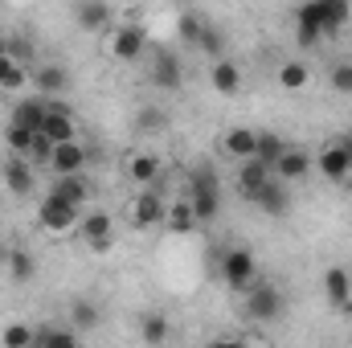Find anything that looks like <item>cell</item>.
<instances>
[{
	"mask_svg": "<svg viewBox=\"0 0 352 348\" xmlns=\"http://www.w3.org/2000/svg\"><path fill=\"white\" fill-rule=\"evenodd\" d=\"M164 226H168L173 234H192V230H197L192 201H176V205H168V213H164Z\"/></svg>",
	"mask_w": 352,
	"mask_h": 348,
	"instance_id": "obj_28",
	"label": "cell"
},
{
	"mask_svg": "<svg viewBox=\"0 0 352 348\" xmlns=\"http://www.w3.org/2000/svg\"><path fill=\"white\" fill-rule=\"evenodd\" d=\"M197 50H201V54H209L213 62H217V58H226V33H221V25H217V21H209V17H205V29H201V37H197Z\"/></svg>",
	"mask_w": 352,
	"mask_h": 348,
	"instance_id": "obj_26",
	"label": "cell"
},
{
	"mask_svg": "<svg viewBox=\"0 0 352 348\" xmlns=\"http://www.w3.org/2000/svg\"><path fill=\"white\" fill-rule=\"evenodd\" d=\"M78 234H82V242H87L94 254H107V250H111V242H115V226H111V213H102V209H94V213H82V221H78Z\"/></svg>",
	"mask_w": 352,
	"mask_h": 348,
	"instance_id": "obj_6",
	"label": "cell"
},
{
	"mask_svg": "<svg viewBox=\"0 0 352 348\" xmlns=\"http://www.w3.org/2000/svg\"><path fill=\"white\" fill-rule=\"evenodd\" d=\"M144 50H148V29L144 25H119L115 29V37H111V54H115V62H140L144 58Z\"/></svg>",
	"mask_w": 352,
	"mask_h": 348,
	"instance_id": "obj_5",
	"label": "cell"
},
{
	"mask_svg": "<svg viewBox=\"0 0 352 348\" xmlns=\"http://www.w3.org/2000/svg\"><path fill=\"white\" fill-rule=\"evenodd\" d=\"M4 184H8V193L29 197V193H33V160L8 152V160H4Z\"/></svg>",
	"mask_w": 352,
	"mask_h": 348,
	"instance_id": "obj_14",
	"label": "cell"
},
{
	"mask_svg": "<svg viewBox=\"0 0 352 348\" xmlns=\"http://www.w3.org/2000/svg\"><path fill=\"white\" fill-rule=\"evenodd\" d=\"M4 144H8V152H16V156H29V148H33V131L8 119V123H4Z\"/></svg>",
	"mask_w": 352,
	"mask_h": 348,
	"instance_id": "obj_35",
	"label": "cell"
},
{
	"mask_svg": "<svg viewBox=\"0 0 352 348\" xmlns=\"http://www.w3.org/2000/svg\"><path fill=\"white\" fill-rule=\"evenodd\" d=\"M50 168H54L58 176L82 173V168H87V148H82L78 140H66V144H58V148H54V160H50Z\"/></svg>",
	"mask_w": 352,
	"mask_h": 348,
	"instance_id": "obj_18",
	"label": "cell"
},
{
	"mask_svg": "<svg viewBox=\"0 0 352 348\" xmlns=\"http://www.w3.org/2000/svg\"><path fill=\"white\" fill-rule=\"evenodd\" d=\"M164 213H168V205L160 201V193H156V188H144V193L135 197V205H131V226H135V230H152V226L164 221Z\"/></svg>",
	"mask_w": 352,
	"mask_h": 348,
	"instance_id": "obj_10",
	"label": "cell"
},
{
	"mask_svg": "<svg viewBox=\"0 0 352 348\" xmlns=\"http://www.w3.org/2000/svg\"><path fill=\"white\" fill-rule=\"evenodd\" d=\"M54 148H58V144H54L45 131H33V148H29L33 168H37V164H50V160H54Z\"/></svg>",
	"mask_w": 352,
	"mask_h": 348,
	"instance_id": "obj_37",
	"label": "cell"
},
{
	"mask_svg": "<svg viewBox=\"0 0 352 348\" xmlns=\"http://www.w3.org/2000/svg\"><path fill=\"white\" fill-rule=\"evenodd\" d=\"M0 340H4L8 348H29L33 340H37V332H33V328H25V324H8V328L0 332Z\"/></svg>",
	"mask_w": 352,
	"mask_h": 348,
	"instance_id": "obj_38",
	"label": "cell"
},
{
	"mask_svg": "<svg viewBox=\"0 0 352 348\" xmlns=\"http://www.w3.org/2000/svg\"><path fill=\"white\" fill-rule=\"evenodd\" d=\"M307 83H311V74H307V66H303V62H283V66H278V87H283V90H291V94H295V90H303Z\"/></svg>",
	"mask_w": 352,
	"mask_h": 348,
	"instance_id": "obj_32",
	"label": "cell"
},
{
	"mask_svg": "<svg viewBox=\"0 0 352 348\" xmlns=\"http://www.w3.org/2000/svg\"><path fill=\"white\" fill-rule=\"evenodd\" d=\"M45 111H50V98L41 94V98H25V102H16L8 119H12V123H21V127H29V131H41Z\"/></svg>",
	"mask_w": 352,
	"mask_h": 348,
	"instance_id": "obj_21",
	"label": "cell"
},
{
	"mask_svg": "<svg viewBox=\"0 0 352 348\" xmlns=\"http://www.w3.org/2000/svg\"><path fill=\"white\" fill-rule=\"evenodd\" d=\"M295 41H299V50H311V45L324 41L320 17H316V0H299V8H295Z\"/></svg>",
	"mask_w": 352,
	"mask_h": 348,
	"instance_id": "obj_11",
	"label": "cell"
},
{
	"mask_svg": "<svg viewBox=\"0 0 352 348\" xmlns=\"http://www.w3.org/2000/svg\"><path fill=\"white\" fill-rule=\"evenodd\" d=\"M33 83H37V90H41L45 98H54V94H66V90H70V70L58 66V62H45V66L33 70Z\"/></svg>",
	"mask_w": 352,
	"mask_h": 348,
	"instance_id": "obj_19",
	"label": "cell"
},
{
	"mask_svg": "<svg viewBox=\"0 0 352 348\" xmlns=\"http://www.w3.org/2000/svg\"><path fill=\"white\" fill-rule=\"evenodd\" d=\"M135 127H140V131H164V111L144 107V111H140V119H135Z\"/></svg>",
	"mask_w": 352,
	"mask_h": 348,
	"instance_id": "obj_40",
	"label": "cell"
},
{
	"mask_svg": "<svg viewBox=\"0 0 352 348\" xmlns=\"http://www.w3.org/2000/svg\"><path fill=\"white\" fill-rule=\"evenodd\" d=\"M250 205H254V209H263L266 217H283V213L291 209V184H287V180H278V176H270L263 188L250 197Z\"/></svg>",
	"mask_w": 352,
	"mask_h": 348,
	"instance_id": "obj_7",
	"label": "cell"
},
{
	"mask_svg": "<svg viewBox=\"0 0 352 348\" xmlns=\"http://www.w3.org/2000/svg\"><path fill=\"white\" fill-rule=\"evenodd\" d=\"M78 221H82V205H74V201H66L62 193H45V201H41V230H50V234H70V230H78Z\"/></svg>",
	"mask_w": 352,
	"mask_h": 348,
	"instance_id": "obj_4",
	"label": "cell"
},
{
	"mask_svg": "<svg viewBox=\"0 0 352 348\" xmlns=\"http://www.w3.org/2000/svg\"><path fill=\"white\" fill-rule=\"evenodd\" d=\"M311 168H316V160H311V152H307V148H283V156L274 160V176H278V180H287V184L307 180Z\"/></svg>",
	"mask_w": 352,
	"mask_h": 348,
	"instance_id": "obj_9",
	"label": "cell"
},
{
	"mask_svg": "<svg viewBox=\"0 0 352 348\" xmlns=\"http://www.w3.org/2000/svg\"><path fill=\"white\" fill-rule=\"evenodd\" d=\"M8 54H12L16 62H25V66L33 62V45H29L25 37H8Z\"/></svg>",
	"mask_w": 352,
	"mask_h": 348,
	"instance_id": "obj_41",
	"label": "cell"
},
{
	"mask_svg": "<svg viewBox=\"0 0 352 348\" xmlns=\"http://www.w3.org/2000/svg\"><path fill=\"white\" fill-rule=\"evenodd\" d=\"M4 54H8V37H0V58H4Z\"/></svg>",
	"mask_w": 352,
	"mask_h": 348,
	"instance_id": "obj_43",
	"label": "cell"
},
{
	"mask_svg": "<svg viewBox=\"0 0 352 348\" xmlns=\"http://www.w3.org/2000/svg\"><path fill=\"white\" fill-rule=\"evenodd\" d=\"M82 340V332L70 324V328H58V324H45V328H37V340L33 345H41V348H74Z\"/></svg>",
	"mask_w": 352,
	"mask_h": 348,
	"instance_id": "obj_25",
	"label": "cell"
},
{
	"mask_svg": "<svg viewBox=\"0 0 352 348\" xmlns=\"http://www.w3.org/2000/svg\"><path fill=\"white\" fill-rule=\"evenodd\" d=\"M209 87L217 90L221 98H234V94L242 90V66L230 62V58H217L213 70H209Z\"/></svg>",
	"mask_w": 352,
	"mask_h": 348,
	"instance_id": "obj_16",
	"label": "cell"
},
{
	"mask_svg": "<svg viewBox=\"0 0 352 348\" xmlns=\"http://www.w3.org/2000/svg\"><path fill=\"white\" fill-rule=\"evenodd\" d=\"M328 83H332L336 94H352V62H336L332 74H328Z\"/></svg>",
	"mask_w": 352,
	"mask_h": 348,
	"instance_id": "obj_39",
	"label": "cell"
},
{
	"mask_svg": "<svg viewBox=\"0 0 352 348\" xmlns=\"http://www.w3.org/2000/svg\"><path fill=\"white\" fill-rule=\"evenodd\" d=\"M140 340L144 345H164L168 340V320L160 312H144L140 316Z\"/></svg>",
	"mask_w": 352,
	"mask_h": 348,
	"instance_id": "obj_29",
	"label": "cell"
},
{
	"mask_svg": "<svg viewBox=\"0 0 352 348\" xmlns=\"http://www.w3.org/2000/svg\"><path fill=\"white\" fill-rule=\"evenodd\" d=\"M152 87H156V90H168V94L184 87V66H180V54H173V50L152 54Z\"/></svg>",
	"mask_w": 352,
	"mask_h": 348,
	"instance_id": "obj_8",
	"label": "cell"
},
{
	"mask_svg": "<svg viewBox=\"0 0 352 348\" xmlns=\"http://www.w3.org/2000/svg\"><path fill=\"white\" fill-rule=\"evenodd\" d=\"M41 131H45L54 144H66V140H74V119H70V111H62V107H54V102H50Z\"/></svg>",
	"mask_w": 352,
	"mask_h": 348,
	"instance_id": "obj_23",
	"label": "cell"
},
{
	"mask_svg": "<svg viewBox=\"0 0 352 348\" xmlns=\"http://www.w3.org/2000/svg\"><path fill=\"white\" fill-rule=\"evenodd\" d=\"M242 299H246V320H254V324H278L287 312V295L274 279H254L242 291Z\"/></svg>",
	"mask_w": 352,
	"mask_h": 348,
	"instance_id": "obj_2",
	"label": "cell"
},
{
	"mask_svg": "<svg viewBox=\"0 0 352 348\" xmlns=\"http://www.w3.org/2000/svg\"><path fill=\"white\" fill-rule=\"evenodd\" d=\"M324 295H328L332 307H344L352 299V279H349L344 266H328V270H324Z\"/></svg>",
	"mask_w": 352,
	"mask_h": 348,
	"instance_id": "obj_20",
	"label": "cell"
},
{
	"mask_svg": "<svg viewBox=\"0 0 352 348\" xmlns=\"http://www.w3.org/2000/svg\"><path fill=\"white\" fill-rule=\"evenodd\" d=\"M274 176V168L266 164V160H258V156H246V160H238V193L250 201L258 188H263L266 180Z\"/></svg>",
	"mask_w": 352,
	"mask_h": 348,
	"instance_id": "obj_13",
	"label": "cell"
},
{
	"mask_svg": "<svg viewBox=\"0 0 352 348\" xmlns=\"http://www.w3.org/2000/svg\"><path fill=\"white\" fill-rule=\"evenodd\" d=\"M127 176L144 188V184H156L160 180V160L152 156V152H135L131 160H127Z\"/></svg>",
	"mask_w": 352,
	"mask_h": 348,
	"instance_id": "obj_24",
	"label": "cell"
},
{
	"mask_svg": "<svg viewBox=\"0 0 352 348\" xmlns=\"http://www.w3.org/2000/svg\"><path fill=\"white\" fill-rule=\"evenodd\" d=\"M74 21H78L82 33H102V29L111 25V4H107V0H78Z\"/></svg>",
	"mask_w": 352,
	"mask_h": 348,
	"instance_id": "obj_17",
	"label": "cell"
},
{
	"mask_svg": "<svg viewBox=\"0 0 352 348\" xmlns=\"http://www.w3.org/2000/svg\"><path fill=\"white\" fill-rule=\"evenodd\" d=\"M316 17H320V29L324 37H336L352 17V0H316Z\"/></svg>",
	"mask_w": 352,
	"mask_h": 348,
	"instance_id": "obj_15",
	"label": "cell"
},
{
	"mask_svg": "<svg viewBox=\"0 0 352 348\" xmlns=\"http://www.w3.org/2000/svg\"><path fill=\"white\" fill-rule=\"evenodd\" d=\"M70 324H74L78 332H94V328H98V307H94L90 299H74V303H70Z\"/></svg>",
	"mask_w": 352,
	"mask_h": 348,
	"instance_id": "obj_33",
	"label": "cell"
},
{
	"mask_svg": "<svg viewBox=\"0 0 352 348\" xmlns=\"http://www.w3.org/2000/svg\"><path fill=\"white\" fill-rule=\"evenodd\" d=\"M33 274H37V262H33V254L16 246V250L8 254V279H12V287H25V283H33Z\"/></svg>",
	"mask_w": 352,
	"mask_h": 348,
	"instance_id": "obj_27",
	"label": "cell"
},
{
	"mask_svg": "<svg viewBox=\"0 0 352 348\" xmlns=\"http://www.w3.org/2000/svg\"><path fill=\"white\" fill-rule=\"evenodd\" d=\"M283 148H287V144H283V135H274V131H258V148H254V156L266 160V164L274 168V160L283 156Z\"/></svg>",
	"mask_w": 352,
	"mask_h": 348,
	"instance_id": "obj_36",
	"label": "cell"
},
{
	"mask_svg": "<svg viewBox=\"0 0 352 348\" xmlns=\"http://www.w3.org/2000/svg\"><path fill=\"white\" fill-rule=\"evenodd\" d=\"M340 148L349 152V160H352V135H340Z\"/></svg>",
	"mask_w": 352,
	"mask_h": 348,
	"instance_id": "obj_42",
	"label": "cell"
},
{
	"mask_svg": "<svg viewBox=\"0 0 352 348\" xmlns=\"http://www.w3.org/2000/svg\"><path fill=\"white\" fill-rule=\"evenodd\" d=\"M254 279H258V262H254V250H250V246H230V250L221 254V283H226L230 291L242 295Z\"/></svg>",
	"mask_w": 352,
	"mask_h": 348,
	"instance_id": "obj_3",
	"label": "cell"
},
{
	"mask_svg": "<svg viewBox=\"0 0 352 348\" xmlns=\"http://www.w3.org/2000/svg\"><path fill=\"white\" fill-rule=\"evenodd\" d=\"M25 62H16L12 54H4L0 58V90H16V87H25Z\"/></svg>",
	"mask_w": 352,
	"mask_h": 348,
	"instance_id": "obj_34",
	"label": "cell"
},
{
	"mask_svg": "<svg viewBox=\"0 0 352 348\" xmlns=\"http://www.w3.org/2000/svg\"><path fill=\"white\" fill-rule=\"evenodd\" d=\"M188 201H192L197 226H205L221 213V176H217L213 164H197L188 173Z\"/></svg>",
	"mask_w": 352,
	"mask_h": 348,
	"instance_id": "obj_1",
	"label": "cell"
},
{
	"mask_svg": "<svg viewBox=\"0 0 352 348\" xmlns=\"http://www.w3.org/2000/svg\"><path fill=\"white\" fill-rule=\"evenodd\" d=\"M54 193H62V197H66V201H74V205H87V197H90L87 176H82V173L58 176V180H54Z\"/></svg>",
	"mask_w": 352,
	"mask_h": 348,
	"instance_id": "obj_30",
	"label": "cell"
},
{
	"mask_svg": "<svg viewBox=\"0 0 352 348\" xmlns=\"http://www.w3.org/2000/svg\"><path fill=\"white\" fill-rule=\"evenodd\" d=\"M316 168L324 173V180H332V184H344L352 176V160H349V152L340 148V140L336 144H328L320 156H316Z\"/></svg>",
	"mask_w": 352,
	"mask_h": 348,
	"instance_id": "obj_12",
	"label": "cell"
},
{
	"mask_svg": "<svg viewBox=\"0 0 352 348\" xmlns=\"http://www.w3.org/2000/svg\"><path fill=\"white\" fill-rule=\"evenodd\" d=\"M254 148H258V131H250V127H234V131H226V140H221V152L234 156V160L254 156Z\"/></svg>",
	"mask_w": 352,
	"mask_h": 348,
	"instance_id": "obj_22",
	"label": "cell"
},
{
	"mask_svg": "<svg viewBox=\"0 0 352 348\" xmlns=\"http://www.w3.org/2000/svg\"><path fill=\"white\" fill-rule=\"evenodd\" d=\"M201 29H205V17H201V12H180V17H176V37H180V45L197 50Z\"/></svg>",
	"mask_w": 352,
	"mask_h": 348,
	"instance_id": "obj_31",
	"label": "cell"
}]
</instances>
